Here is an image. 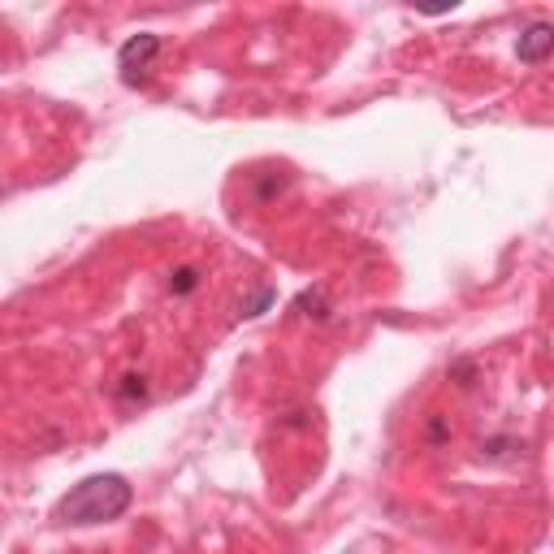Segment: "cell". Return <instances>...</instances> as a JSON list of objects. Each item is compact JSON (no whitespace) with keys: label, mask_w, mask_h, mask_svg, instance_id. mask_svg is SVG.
Returning a JSON list of instances; mask_svg holds the SVG:
<instances>
[{"label":"cell","mask_w":554,"mask_h":554,"mask_svg":"<svg viewBox=\"0 0 554 554\" xmlns=\"http://www.w3.org/2000/svg\"><path fill=\"white\" fill-rule=\"evenodd\" d=\"M130 503H135L130 481L117 477V472H100V477L78 481L74 490L61 498L57 520L61 524H78V529H91V524H109L117 516H126Z\"/></svg>","instance_id":"1"},{"label":"cell","mask_w":554,"mask_h":554,"mask_svg":"<svg viewBox=\"0 0 554 554\" xmlns=\"http://www.w3.org/2000/svg\"><path fill=\"white\" fill-rule=\"evenodd\" d=\"M195 286H200V269H191V265L174 269V277H169V290H174V295H191Z\"/></svg>","instance_id":"5"},{"label":"cell","mask_w":554,"mask_h":554,"mask_svg":"<svg viewBox=\"0 0 554 554\" xmlns=\"http://www.w3.org/2000/svg\"><path fill=\"white\" fill-rule=\"evenodd\" d=\"M550 52H554V22L537 18V22L524 26L520 39H516V57H520L524 65H542Z\"/></svg>","instance_id":"3"},{"label":"cell","mask_w":554,"mask_h":554,"mask_svg":"<svg viewBox=\"0 0 554 554\" xmlns=\"http://www.w3.org/2000/svg\"><path fill=\"white\" fill-rule=\"evenodd\" d=\"M156 52H161V35H152V31H143V35H130L126 44H122V52H117V61H122V78H126L130 87H135L139 78L152 70Z\"/></svg>","instance_id":"2"},{"label":"cell","mask_w":554,"mask_h":554,"mask_svg":"<svg viewBox=\"0 0 554 554\" xmlns=\"http://www.w3.org/2000/svg\"><path fill=\"white\" fill-rule=\"evenodd\" d=\"M295 308H299L303 316H316V321H325V312H329V308H325V290H321V286H316V290H303Z\"/></svg>","instance_id":"4"},{"label":"cell","mask_w":554,"mask_h":554,"mask_svg":"<svg viewBox=\"0 0 554 554\" xmlns=\"http://www.w3.org/2000/svg\"><path fill=\"white\" fill-rule=\"evenodd\" d=\"M269 303H273V290L265 286V290H256V299H252V303H247V308H243V312H247V316H256L260 308H269Z\"/></svg>","instance_id":"7"},{"label":"cell","mask_w":554,"mask_h":554,"mask_svg":"<svg viewBox=\"0 0 554 554\" xmlns=\"http://www.w3.org/2000/svg\"><path fill=\"white\" fill-rule=\"evenodd\" d=\"M117 394H122L126 403H135V399H148V386H143V377L130 373V377H122V390H117Z\"/></svg>","instance_id":"6"}]
</instances>
